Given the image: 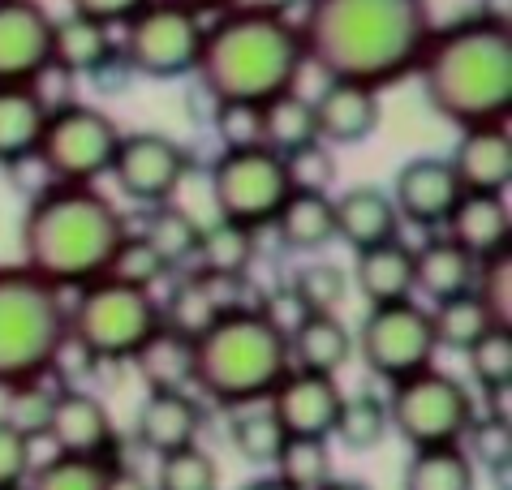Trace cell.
I'll return each mask as SVG.
<instances>
[{
	"instance_id": "obj_1",
	"label": "cell",
	"mask_w": 512,
	"mask_h": 490,
	"mask_svg": "<svg viewBox=\"0 0 512 490\" xmlns=\"http://www.w3.org/2000/svg\"><path fill=\"white\" fill-rule=\"evenodd\" d=\"M297 35L327 82L379 91L418 69L435 18L426 0H306Z\"/></svg>"
},
{
	"instance_id": "obj_2",
	"label": "cell",
	"mask_w": 512,
	"mask_h": 490,
	"mask_svg": "<svg viewBox=\"0 0 512 490\" xmlns=\"http://www.w3.org/2000/svg\"><path fill=\"white\" fill-rule=\"evenodd\" d=\"M125 237V215L95 185H44L22 215V267L52 284L87 288L104 280Z\"/></svg>"
},
{
	"instance_id": "obj_3",
	"label": "cell",
	"mask_w": 512,
	"mask_h": 490,
	"mask_svg": "<svg viewBox=\"0 0 512 490\" xmlns=\"http://www.w3.org/2000/svg\"><path fill=\"white\" fill-rule=\"evenodd\" d=\"M306 52L293 18L224 9L203 31L198 69L203 95L211 104H250L263 108L276 95H289L302 78Z\"/></svg>"
},
{
	"instance_id": "obj_4",
	"label": "cell",
	"mask_w": 512,
	"mask_h": 490,
	"mask_svg": "<svg viewBox=\"0 0 512 490\" xmlns=\"http://www.w3.org/2000/svg\"><path fill=\"white\" fill-rule=\"evenodd\" d=\"M418 74L426 99L444 121L508 125L512 112V31L469 18L457 26H435Z\"/></svg>"
},
{
	"instance_id": "obj_5",
	"label": "cell",
	"mask_w": 512,
	"mask_h": 490,
	"mask_svg": "<svg viewBox=\"0 0 512 490\" xmlns=\"http://www.w3.org/2000/svg\"><path fill=\"white\" fill-rule=\"evenodd\" d=\"M289 370V327L272 310L229 314L194 340V387L220 409L263 405Z\"/></svg>"
},
{
	"instance_id": "obj_6",
	"label": "cell",
	"mask_w": 512,
	"mask_h": 490,
	"mask_svg": "<svg viewBox=\"0 0 512 490\" xmlns=\"http://www.w3.org/2000/svg\"><path fill=\"white\" fill-rule=\"evenodd\" d=\"M69 336L65 301L22 263L0 267V392L52 374Z\"/></svg>"
},
{
	"instance_id": "obj_7",
	"label": "cell",
	"mask_w": 512,
	"mask_h": 490,
	"mask_svg": "<svg viewBox=\"0 0 512 490\" xmlns=\"http://www.w3.org/2000/svg\"><path fill=\"white\" fill-rule=\"evenodd\" d=\"M69 314V340L91 357L95 366H117L134 362L155 331L164 327L160 301L138 288L95 280L78 288V301L65 310Z\"/></svg>"
},
{
	"instance_id": "obj_8",
	"label": "cell",
	"mask_w": 512,
	"mask_h": 490,
	"mask_svg": "<svg viewBox=\"0 0 512 490\" xmlns=\"http://www.w3.org/2000/svg\"><path fill=\"white\" fill-rule=\"evenodd\" d=\"M388 426L401 435L414 452L426 448H457L474 422V396L469 387L448 370H422L392 383L388 392Z\"/></svg>"
},
{
	"instance_id": "obj_9",
	"label": "cell",
	"mask_w": 512,
	"mask_h": 490,
	"mask_svg": "<svg viewBox=\"0 0 512 490\" xmlns=\"http://www.w3.org/2000/svg\"><path fill=\"white\" fill-rule=\"evenodd\" d=\"M117 142H121V125L104 108L65 99V104L48 108L35 160L44 164L52 185H95L112 168Z\"/></svg>"
},
{
	"instance_id": "obj_10",
	"label": "cell",
	"mask_w": 512,
	"mask_h": 490,
	"mask_svg": "<svg viewBox=\"0 0 512 490\" xmlns=\"http://www.w3.org/2000/svg\"><path fill=\"white\" fill-rule=\"evenodd\" d=\"M289 194H293L289 164L267 147L224 151L211 164V203H216V220L224 224L259 233L280 215Z\"/></svg>"
},
{
	"instance_id": "obj_11",
	"label": "cell",
	"mask_w": 512,
	"mask_h": 490,
	"mask_svg": "<svg viewBox=\"0 0 512 490\" xmlns=\"http://www.w3.org/2000/svg\"><path fill=\"white\" fill-rule=\"evenodd\" d=\"M203 18L190 9H177L168 0H147L130 22H125V39L117 43L130 74L168 82L186 78L198 69V52H203Z\"/></svg>"
},
{
	"instance_id": "obj_12",
	"label": "cell",
	"mask_w": 512,
	"mask_h": 490,
	"mask_svg": "<svg viewBox=\"0 0 512 490\" xmlns=\"http://www.w3.org/2000/svg\"><path fill=\"white\" fill-rule=\"evenodd\" d=\"M358 357L375 379L401 383L409 374H422L435 366V327L431 310L422 301H396V306H375L366 310L358 327Z\"/></svg>"
},
{
	"instance_id": "obj_13",
	"label": "cell",
	"mask_w": 512,
	"mask_h": 490,
	"mask_svg": "<svg viewBox=\"0 0 512 490\" xmlns=\"http://www.w3.org/2000/svg\"><path fill=\"white\" fill-rule=\"evenodd\" d=\"M112 181L125 198L134 203L164 207L173 190L190 172V151L177 138L155 134V129H138V134H121L117 155H112Z\"/></svg>"
},
{
	"instance_id": "obj_14",
	"label": "cell",
	"mask_w": 512,
	"mask_h": 490,
	"mask_svg": "<svg viewBox=\"0 0 512 490\" xmlns=\"http://www.w3.org/2000/svg\"><path fill=\"white\" fill-rule=\"evenodd\" d=\"M48 439L56 456H82L99 465H121V435L112 426L108 405L82 387H61L48 417Z\"/></svg>"
},
{
	"instance_id": "obj_15",
	"label": "cell",
	"mask_w": 512,
	"mask_h": 490,
	"mask_svg": "<svg viewBox=\"0 0 512 490\" xmlns=\"http://www.w3.org/2000/svg\"><path fill=\"white\" fill-rule=\"evenodd\" d=\"M52 26L44 0H0V86H31L48 74Z\"/></svg>"
},
{
	"instance_id": "obj_16",
	"label": "cell",
	"mask_w": 512,
	"mask_h": 490,
	"mask_svg": "<svg viewBox=\"0 0 512 490\" xmlns=\"http://www.w3.org/2000/svg\"><path fill=\"white\" fill-rule=\"evenodd\" d=\"M345 392L332 374H310V370H289L284 383L267 396V413L280 422L289 439H332Z\"/></svg>"
},
{
	"instance_id": "obj_17",
	"label": "cell",
	"mask_w": 512,
	"mask_h": 490,
	"mask_svg": "<svg viewBox=\"0 0 512 490\" xmlns=\"http://www.w3.org/2000/svg\"><path fill=\"white\" fill-rule=\"evenodd\" d=\"M392 207L401 215V224H418V228H444L452 207L461 203V185L452 177L448 160H439V155H418V160L401 164L392 181Z\"/></svg>"
},
{
	"instance_id": "obj_18",
	"label": "cell",
	"mask_w": 512,
	"mask_h": 490,
	"mask_svg": "<svg viewBox=\"0 0 512 490\" xmlns=\"http://www.w3.org/2000/svg\"><path fill=\"white\" fill-rule=\"evenodd\" d=\"M461 194H508L512 181V134L508 125H474L461 129L457 151L448 155Z\"/></svg>"
},
{
	"instance_id": "obj_19",
	"label": "cell",
	"mask_w": 512,
	"mask_h": 490,
	"mask_svg": "<svg viewBox=\"0 0 512 490\" xmlns=\"http://www.w3.org/2000/svg\"><path fill=\"white\" fill-rule=\"evenodd\" d=\"M207 413L198 405V396L190 392H147V400L138 405L134 417V439L138 448H147L155 460L186 452L203 435Z\"/></svg>"
},
{
	"instance_id": "obj_20",
	"label": "cell",
	"mask_w": 512,
	"mask_h": 490,
	"mask_svg": "<svg viewBox=\"0 0 512 490\" xmlns=\"http://www.w3.org/2000/svg\"><path fill=\"white\" fill-rule=\"evenodd\" d=\"M444 237L452 245H461L478 267L504 258L508 237H512L508 198H500V194H461V203L452 207L448 224H444Z\"/></svg>"
},
{
	"instance_id": "obj_21",
	"label": "cell",
	"mask_w": 512,
	"mask_h": 490,
	"mask_svg": "<svg viewBox=\"0 0 512 490\" xmlns=\"http://www.w3.org/2000/svg\"><path fill=\"white\" fill-rule=\"evenodd\" d=\"M332 211H336V241H345L353 254L401 237V215H396L383 185H349L340 198H332Z\"/></svg>"
},
{
	"instance_id": "obj_22",
	"label": "cell",
	"mask_w": 512,
	"mask_h": 490,
	"mask_svg": "<svg viewBox=\"0 0 512 490\" xmlns=\"http://www.w3.org/2000/svg\"><path fill=\"white\" fill-rule=\"evenodd\" d=\"M310 104H315L319 142H332V147H358L379 129V91H366V86L327 82Z\"/></svg>"
},
{
	"instance_id": "obj_23",
	"label": "cell",
	"mask_w": 512,
	"mask_h": 490,
	"mask_svg": "<svg viewBox=\"0 0 512 490\" xmlns=\"http://www.w3.org/2000/svg\"><path fill=\"white\" fill-rule=\"evenodd\" d=\"M353 288L371 301V310L414 301V245L396 237L375 245V250H362L353 263Z\"/></svg>"
},
{
	"instance_id": "obj_24",
	"label": "cell",
	"mask_w": 512,
	"mask_h": 490,
	"mask_svg": "<svg viewBox=\"0 0 512 490\" xmlns=\"http://www.w3.org/2000/svg\"><path fill=\"white\" fill-rule=\"evenodd\" d=\"M474 284H478V263L448 237H431L414 250V293H422L426 301L439 306V301L465 297L474 293Z\"/></svg>"
},
{
	"instance_id": "obj_25",
	"label": "cell",
	"mask_w": 512,
	"mask_h": 490,
	"mask_svg": "<svg viewBox=\"0 0 512 490\" xmlns=\"http://www.w3.org/2000/svg\"><path fill=\"white\" fill-rule=\"evenodd\" d=\"M353 357V336L340 314H302L289 327V366L310 374H332Z\"/></svg>"
},
{
	"instance_id": "obj_26",
	"label": "cell",
	"mask_w": 512,
	"mask_h": 490,
	"mask_svg": "<svg viewBox=\"0 0 512 490\" xmlns=\"http://www.w3.org/2000/svg\"><path fill=\"white\" fill-rule=\"evenodd\" d=\"M44 121H48V99L35 82L0 86V164L13 168L22 160H35Z\"/></svg>"
},
{
	"instance_id": "obj_27",
	"label": "cell",
	"mask_w": 512,
	"mask_h": 490,
	"mask_svg": "<svg viewBox=\"0 0 512 490\" xmlns=\"http://www.w3.org/2000/svg\"><path fill=\"white\" fill-rule=\"evenodd\" d=\"M276 233L280 241L297 254H315L323 245L336 241V211H332V194L323 190H293L284 198V207L276 215Z\"/></svg>"
},
{
	"instance_id": "obj_28",
	"label": "cell",
	"mask_w": 512,
	"mask_h": 490,
	"mask_svg": "<svg viewBox=\"0 0 512 490\" xmlns=\"http://www.w3.org/2000/svg\"><path fill=\"white\" fill-rule=\"evenodd\" d=\"M134 366L142 374V383H147V392H190L194 387V340L160 327L142 344Z\"/></svg>"
},
{
	"instance_id": "obj_29",
	"label": "cell",
	"mask_w": 512,
	"mask_h": 490,
	"mask_svg": "<svg viewBox=\"0 0 512 490\" xmlns=\"http://www.w3.org/2000/svg\"><path fill=\"white\" fill-rule=\"evenodd\" d=\"M259 125H263V147L276 151L280 160H289V155L306 151L319 142V125H315V104H310L306 95H276L272 104L259 108Z\"/></svg>"
},
{
	"instance_id": "obj_30",
	"label": "cell",
	"mask_w": 512,
	"mask_h": 490,
	"mask_svg": "<svg viewBox=\"0 0 512 490\" xmlns=\"http://www.w3.org/2000/svg\"><path fill=\"white\" fill-rule=\"evenodd\" d=\"M254 233L224 220H211L198 228V250H194V267L190 271H211V276H250L254 263Z\"/></svg>"
},
{
	"instance_id": "obj_31",
	"label": "cell",
	"mask_w": 512,
	"mask_h": 490,
	"mask_svg": "<svg viewBox=\"0 0 512 490\" xmlns=\"http://www.w3.org/2000/svg\"><path fill=\"white\" fill-rule=\"evenodd\" d=\"M112 48H117V43H112V35L104 31V26L69 13L65 22L52 26V65L48 69H61V74H69V78L91 74Z\"/></svg>"
},
{
	"instance_id": "obj_32",
	"label": "cell",
	"mask_w": 512,
	"mask_h": 490,
	"mask_svg": "<svg viewBox=\"0 0 512 490\" xmlns=\"http://www.w3.org/2000/svg\"><path fill=\"white\" fill-rule=\"evenodd\" d=\"M401 490H478V469L461 452V443L457 448H426L409 456Z\"/></svg>"
},
{
	"instance_id": "obj_33",
	"label": "cell",
	"mask_w": 512,
	"mask_h": 490,
	"mask_svg": "<svg viewBox=\"0 0 512 490\" xmlns=\"http://www.w3.org/2000/svg\"><path fill=\"white\" fill-rule=\"evenodd\" d=\"M431 327H435V344H439V349L469 353L491 327H500V323L491 319V310L482 306L478 293H465V297L439 301V306L431 310Z\"/></svg>"
},
{
	"instance_id": "obj_34",
	"label": "cell",
	"mask_w": 512,
	"mask_h": 490,
	"mask_svg": "<svg viewBox=\"0 0 512 490\" xmlns=\"http://www.w3.org/2000/svg\"><path fill=\"white\" fill-rule=\"evenodd\" d=\"M388 430L392 426H388V405H383V396L358 392V396H345L332 435L345 443L349 452H375L379 443L388 439Z\"/></svg>"
},
{
	"instance_id": "obj_35",
	"label": "cell",
	"mask_w": 512,
	"mask_h": 490,
	"mask_svg": "<svg viewBox=\"0 0 512 490\" xmlns=\"http://www.w3.org/2000/svg\"><path fill=\"white\" fill-rule=\"evenodd\" d=\"M276 473L289 490H323L336 478L332 473V448L323 439H284V448L276 456Z\"/></svg>"
},
{
	"instance_id": "obj_36",
	"label": "cell",
	"mask_w": 512,
	"mask_h": 490,
	"mask_svg": "<svg viewBox=\"0 0 512 490\" xmlns=\"http://www.w3.org/2000/svg\"><path fill=\"white\" fill-rule=\"evenodd\" d=\"M168 271H173V267L164 263L160 250H155L147 237H142V233H125L121 245H117V250H112V258H108L104 280L125 284V288H138V293H151V288L160 284Z\"/></svg>"
},
{
	"instance_id": "obj_37",
	"label": "cell",
	"mask_w": 512,
	"mask_h": 490,
	"mask_svg": "<svg viewBox=\"0 0 512 490\" xmlns=\"http://www.w3.org/2000/svg\"><path fill=\"white\" fill-rule=\"evenodd\" d=\"M52 374H44V379H31V383H18V387H9L5 392V422L18 430V435H26V439H39V435H48V417H52V405H56V392L61 387H52L48 383Z\"/></svg>"
},
{
	"instance_id": "obj_38",
	"label": "cell",
	"mask_w": 512,
	"mask_h": 490,
	"mask_svg": "<svg viewBox=\"0 0 512 490\" xmlns=\"http://www.w3.org/2000/svg\"><path fill=\"white\" fill-rule=\"evenodd\" d=\"M233 448H237V456L246 460V465H259V469H272L276 465V456H280V448H284V430H280V422L267 409H241L237 417H233Z\"/></svg>"
},
{
	"instance_id": "obj_39",
	"label": "cell",
	"mask_w": 512,
	"mask_h": 490,
	"mask_svg": "<svg viewBox=\"0 0 512 490\" xmlns=\"http://www.w3.org/2000/svg\"><path fill=\"white\" fill-rule=\"evenodd\" d=\"M160 319H164L168 331H177V336L198 340V336H207V331L220 323V310L211 306V297L203 293V284H198L194 276H186L173 288L168 306H160Z\"/></svg>"
},
{
	"instance_id": "obj_40",
	"label": "cell",
	"mask_w": 512,
	"mask_h": 490,
	"mask_svg": "<svg viewBox=\"0 0 512 490\" xmlns=\"http://www.w3.org/2000/svg\"><path fill=\"white\" fill-rule=\"evenodd\" d=\"M465 357H469V374H474V383L482 392L508 396V387H512V331L508 327H491Z\"/></svg>"
},
{
	"instance_id": "obj_41",
	"label": "cell",
	"mask_w": 512,
	"mask_h": 490,
	"mask_svg": "<svg viewBox=\"0 0 512 490\" xmlns=\"http://www.w3.org/2000/svg\"><path fill=\"white\" fill-rule=\"evenodd\" d=\"M155 490H220V465L207 448H186L173 456H160L155 465Z\"/></svg>"
},
{
	"instance_id": "obj_42",
	"label": "cell",
	"mask_w": 512,
	"mask_h": 490,
	"mask_svg": "<svg viewBox=\"0 0 512 490\" xmlns=\"http://www.w3.org/2000/svg\"><path fill=\"white\" fill-rule=\"evenodd\" d=\"M349 293V276L336 263H310L293 276V301L302 314H336V306Z\"/></svg>"
},
{
	"instance_id": "obj_43",
	"label": "cell",
	"mask_w": 512,
	"mask_h": 490,
	"mask_svg": "<svg viewBox=\"0 0 512 490\" xmlns=\"http://www.w3.org/2000/svg\"><path fill=\"white\" fill-rule=\"evenodd\" d=\"M112 465H99V460H82V456H52L44 465L31 469L26 490H104Z\"/></svg>"
},
{
	"instance_id": "obj_44",
	"label": "cell",
	"mask_w": 512,
	"mask_h": 490,
	"mask_svg": "<svg viewBox=\"0 0 512 490\" xmlns=\"http://www.w3.org/2000/svg\"><path fill=\"white\" fill-rule=\"evenodd\" d=\"M198 228L203 224H194L186 211H173V207H160L151 215V224H147V237L155 250H160V258L168 267H177V263H194V250H198Z\"/></svg>"
},
{
	"instance_id": "obj_45",
	"label": "cell",
	"mask_w": 512,
	"mask_h": 490,
	"mask_svg": "<svg viewBox=\"0 0 512 490\" xmlns=\"http://www.w3.org/2000/svg\"><path fill=\"white\" fill-rule=\"evenodd\" d=\"M461 452L487 469H508V456H512V426H508V413H487V417H474L461 439Z\"/></svg>"
},
{
	"instance_id": "obj_46",
	"label": "cell",
	"mask_w": 512,
	"mask_h": 490,
	"mask_svg": "<svg viewBox=\"0 0 512 490\" xmlns=\"http://www.w3.org/2000/svg\"><path fill=\"white\" fill-rule=\"evenodd\" d=\"M474 293L482 297V306L491 310V319L512 331V263H508V254L495 258L487 267H478Z\"/></svg>"
},
{
	"instance_id": "obj_47",
	"label": "cell",
	"mask_w": 512,
	"mask_h": 490,
	"mask_svg": "<svg viewBox=\"0 0 512 490\" xmlns=\"http://www.w3.org/2000/svg\"><path fill=\"white\" fill-rule=\"evenodd\" d=\"M35 469V443L0 417V490H22Z\"/></svg>"
},
{
	"instance_id": "obj_48",
	"label": "cell",
	"mask_w": 512,
	"mask_h": 490,
	"mask_svg": "<svg viewBox=\"0 0 512 490\" xmlns=\"http://www.w3.org/2000/svg\"><path fill=\"white\" fill-rule=\"evenodd\" d=\"M216 129L224 151H246V147H263V125H259V108L250 104H216Z\"/></svg>"
},
{
	"instance_id": "obj_49",
	"label": "cell",
	"mask_w": 512,
	"mask_h": 490,
	"mask_svg": "<svg viewBox=\"0 0 512 490\" xmlns=\"http://www.w3.org/2000/svg\"><path fill=\"white\" fill-rule=\"evenodd\" d=\"M284 164H289L293 190H323L327 194V185H332V177H336L332 155H327L319 142H315V147H306V151H297V155H289Z\"/></svg>"
},
{
	"instance_id": "obj_50",
	"label": "cell",
	"mask_w": 512,
	"mask_h": 490,
	"mask_svg": "<svg viewBox=\"0 0 512 490\" xmlns=\"http://www.w3.org/2000/svg\"><path fill=\"white\" fill-rule=\"evenodd\" d=\"M147 5V0H69V9H74V18H87L95 26H125L134 18V13Z\"/></svg>"
},
{
	"instance_id": "obj_51",
	"label": "cell",
	"mask_w": 512,
	"mask_h": 490,
	"mask_svg": "<svg viewBox=\"0 0 512 490\" xmlns=\"http://www.w3.org/2000/svg\"><path fill=\"white\" fill-rule=\"evenodd\" d=\"M95 86H112V91H125V82H130L134 74H130V65H125V56H121V48H112L104 61H99L91 74H87Z\"/></svg>"
},
{
	"instance_id": "obj_52",
	"label": "cell",
	"mask_w": 512,
	"mask_h": 490,
	"mask_svg": "<svg viewBox=\"0 0 512 490\" xmlns=\"http://www.w3.org/2000/svg\"><path fill=\"white\" fill-rule=\"evenodd\" d=\"M104 490H155L151 482H147V473H138L134 465H112L108 469V478H104Z\"/></svg>"
},
{
	"instance_id": "obj_53",
	"label": "cell",
	"mask_w": 512,
	"mask_h": 490,
	"mask_svg": "<svg viewBox=\"0 0 512 490\" xmlns=\"http://www.w3.org/2000/svg\"><path fill=\"white\" fill-rule=\"evenodd\" d=\"M302 5V0H237L233 9H246V13H267V18H289V9Z\"/></svg>"
},
{
	"instance_id": "obj_54",
	"label": "cell",
	"mask_w": 512,
	"mask_h": 490,
	"mask_svg": "<svg viewBox=\"0 0 512 490\" xmlns=\"http://www.w3.org/2000/svg\"><path fill=\"white\" fill-rule=\"evenodd\" d=\"M482 22H491V26H512V0H482V13H478Z\"/></svg>"
},
{
	"instance_id": "obj_55",
	"label": "cell",
	"mask_w": 512,
	"mask_h": 490,
	"mask_svg": "<svg viewBox=\"0 0 512 490\" xmlns=\"http://www.w3.org/2000/svg\"><path fill=\"white\" fill-rule=\"evenodd\" d=\"M168 5H177V9H190V13H224V9H233L237 0H168Z\"/></svg>"
},
{
	"instance_id": "obj_56",
	"label": "cell",
	"mask_w": 512,
	"mask_h": 490,
	"mask_svg": "<svg viewBox=\"0 0 512 490\" xmlns=\"http://www.w3.org/2000/svg\"><path fill=\"white\" fill-rule=\"evenodd\" d=\"M241 490H289V486H284L280 478H272V473H267V478H254V482H246Z\"/></svg>"
},
{
	"instance_id": "obj_57",
	"label": "cell",
	"mask_w": 512,
	"mask_h": 490,
	"mask_svg": "<svg viewBox=\"0 0 512 490\" xmlns=\"http://www.w3.org/2000/svg\"><path fill=\"white\" fill-rule=\"evenodd\" d=\"M323 490H371V486H366V482H349V478H332Z\"/></svg>"
},
{
	"instance_id": "obj_58",
	"label": "cell",
	"mask_w": 512,
	"mask_h": 490,
	"mask_svg": "<svg viewBox=\"0 0 512 490\" xmlns=\"http://www.w3.org/2000/svg\"><path fill=\"white\" fill-rule=\"evenodd\" d=\"M22 490H26V486H22Z\"/></svg>"
}]
</instances>
